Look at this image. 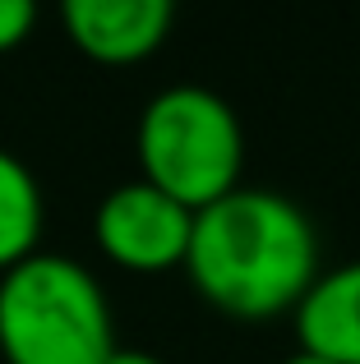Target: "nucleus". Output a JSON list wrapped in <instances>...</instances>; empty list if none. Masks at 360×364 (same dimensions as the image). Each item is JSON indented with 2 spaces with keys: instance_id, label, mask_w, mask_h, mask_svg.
Returning a JSON list of instances; mask_svg holds the SVG:
<instances>
[{
  "instance_id": "obj_4",
  "label": "nucleus",
  "mask_w": 360,
  "mask_h": 364,
  "mask_svg": "<svg viewBox=\"0 0 360 364\" xmlns=\"http://www.w3.org/2000/svg\"><path fill=\"white\" fill-rule=\"evenodd\" d=\"M194 208H185L153 180H125L97 203L92 235L111 263L129 272H166L189 254Z\"/></svg>"
},
{
  "instance_id": "obj_2",
  "label": "nucleus",
  "mask_w": 360,
  "mask_h": 364,
  "mask_svg": "<svg viewBox=\"0 0 360 364\" xmlns=\"http://www.w3.org/2000/svg\"><path fill=\"white\" fill-rule=\"evenodd\" d=\"M0 355L5 364H107L116 328L97 277L65 254H28L0 272Z\"/></svg>"
},
{
  "instance_id": "obj_9",
  "label": "nucleus",
  "mask_w": 360,
  "mask_h": 364,
  "mask_svg": "<svg viewBox=\"0 0 360 364\" xmlns=\"http://www.w3.org/2000/svg\"><path fill=\"white\" fill-rule=\"evenodd\" d=\"M107 364H166V360L148 355V350H120V346H116V355H111Z\"/></svg>"
},
{
  "instance_id": "obj_5",
  "label": "nucleus",
  "mask_w": 360,
  "mask_h": 364,
  "mask_svg": "<svg viewBox=\"0 0 360 364\" xmlns=\"http://www.w3.org/2000/svg\"><path fill=\"white\" fill-rule=\"evenodd\" d=\"M60 18L92 60L129 65L153 55L176 23L171 0H65Z\"/></svg>"
},
{
  "instance_id": "obj_6",
  "label": "nucleus",
  "mask_w": 360,
  "mask_h": 364,
  "mask_svg": "<svg viewBox=\"0 0 360 364\" xmlns=\"http://www.w3.org/2000/svg\"><path fill=\"white\" fill-rule=\"evenodd\" d=\"M296 337L300 350L333 364H360V258L314 277L296 304Z\"/></svg>"
},
{
  "instance_id": "obj_8",
  "label": "nucleus",
  "mask_w": 360,
  "mask_h": 364,
  "mask_svg": "<svg viewBox=\"0 0 360 364\" xmlns=\"http://www.w3.org/2000/svg\"><path fill=\"white\" fill-rule=\"evenodd\" d=\"M37 23L33 0H0V51H14Z\"/></svg>"
},
{
  "instance_id": "obj_10",
  "label": "nucleus",
  "mask_w": 360,
  "mask_h": 364,
  "mask_svg": "<svg viewBox=\"0 0 360 364\" xmlns=\"http://www.w3.org/2000/svg\"><path fill=\"white\" fill-rule=\"evenodd\" d=\"M277 364H333V360L314 355V350H291V355H287V360H277Z\"/></svg>"
},
{
  "instance_id": "obj_1",
  "label": "nucleus",
  "mask_w": 360,
  "mask_h": 364,
  "mask_svg": "<svg viewBox=\"0 0 360 364\" xmlns=\"http://www.w3.org/2000/svg\"><path fill=\"white\" fill-rule=\"evenodd\" d=\"M189 282L208 304L235 318L296 314L319 277V235L300 203L263 185H235L194 213Z\"/></svg>"
},
{
  "instance_id": "obj_7",
  "label": "nucleus",
  "mask_w": 360,
  "mask_h": 364,
  "mask_svg": "<svg viewBox=\"0 0 360 364\" xmlns=\"http://www.w3.org/2000/svg\"><path fill=\"white\" fill-rule=\"evenodd\" d=\"M37 235H42V185L23 157L0 148V272L37 254Z\"/></svg>"
},
{
  "instance_id": "obj_3",
  "label": "nucleus",
  "mask_w": 360,
  "mask_h": 364,
  "mask_svg": "<svg viewBox=\"0 0 360 364\" xmlns=\"http://www.w3.org/2000/svg\"><path fill=\"white\" fill-rule=\"evenodd\" d=\"M139 161H144V180L198 213L240 185V116L222 92L203 83L162 88L139 116Z\"/></svg>"
}]
</instances>
